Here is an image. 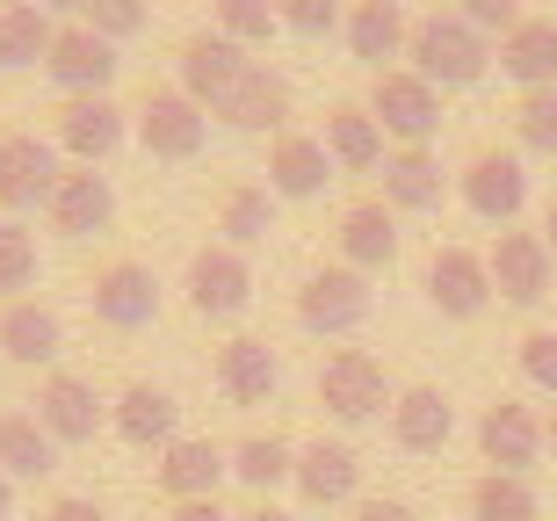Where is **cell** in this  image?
I'll use <instances>...</instances> for the list:
<instances>
[{
	"instance_id": "6da1fadb",
	"label": "cell",
	"mask_w": 557,
	"mask_h": 521,
	"mask_svg": "<svg viewBox=\"0 0 557 521\" xmlns=\"http://www.w3.org/2000/svg\"><path fill=\"white\" fill-rule=\"evenodd\" d=\"M406 59H413V73L428 87H471V80H485V65H493V37L471 29L456 8H434V15L413 22Z\"/></svg>"
},
{
	"instance_id": "7a4b0ae2",
	"label": "cell",
	"mask_w": 557,
	"mask_h": 521,
	"mask_svg": "<svg viewBox=\"0 0 557 521\" xmlns=\"http://www.w3.org/2000/svg\"><path fill=\"white\" fill-rule=\"evenodd\" d=\"M392 376H384V362L376 355H362V348H341V355H326V370H319V406H326L341 427H362V420H376V413H392Z\"/></svg>"
},
{
	"instance_id": "3957f363",
	"label": "cell",
	"mask_w": 557,
	"mask_h": 521,
	"mask_svg": "<svg viewBox=\"0 0 557 521\" xmlns=\"http://www.w3.org/2000/svg\"><path fill=\"white\" fill-rule=\"evenodd\" d=\"M370 116L398 146H428L434 131H442V87H428L413 65H384L370 87Z\"/></svg>"
},
{
	"instance_id": "277c9868",
	"label": "cell",
	"mask_w": 557,
	"mask_h": 521,
	"mask_svg": "<svg viewBox=\"0 0 557 521\" xmlns=\"http://www.w3.org/2000/svg\"><path fill=\"white\" fill-rule=\"evenodd\" d=\"M210 138V109L188 102L182 87H145L138 102V146L152 152V160H196Z\"/></svg>"
},
{
	"instance_id": "5b68a950",
	"label": "cell",
	"mask_w": 557,
	"mask_h": 521,
	"mask_svg": "<svg viewBox=\"0 0 557 521\" xmlns=\"http://www.w3.org/2000/svg\"><path fill=\"white\" fill-rule=\"evenodd\" d=\"M370 275L348 269V261H333V269L305 275V290H297V326L311 334H355L362 319H370Z\"/></svg>"
},
{
	"instance_id": "8992f818",
	"label": "cell",
	"mask_w": 557,
	"mask_h": 521,
	"mask_svg": "<svg viewBox=\"0 0 557 521\" xmlns=\"http://www.w3.org/2000/svg\"><path fill=\"white\" fill-rule=\"evenodd\" d=\"M456 196H463V210H471V218H485V225H515L521 210H529V168H521L515 152H478L471 168L456 174Z\"/></svg>"
},
{
	"instance_id": "52a82bcc",
	"label": "cell",
	"mask_w": 557,
	"mask_h": 521,
	"mask_svg": "<svg viewBox=\"0 0 557 521\" xmlns=\"http://www.w3.org/2000/svg\"><path fill=\"white\" fill-rule=\"evenodd\" d=\"M188 305H196V312L203 319H239L253 305V269H247V253L239 247H225V239H218V247H196L188 253Z\"/></svg>"
},
{
	"instance_id": "ba28073f",
	"label": "cell",
	"mask_w": 557,
	"mask_h": 521,
	"mask_svg": "<svg viewBox=\"0 0 557 521\" xmlns=\"http://www.w3.org/2000/svg\"><path fill=\"white\" fill-rule=\"evenodd\" d=\"M87 297H95V319H102L109 334H138V326L160 319V275L145 269V261H102Z\"/></svg>"
},
{
	"instance_id": "9c48e42d",
	"label": "cell",
	"mask_w": 557,
	"mask_h": 521,
	"mask_svg": "<svg viewBox=\"0 0 557 521\" xmlns=\"http://www.w3.org/2000/svg\"><path fill=\"white\" fill-rule=\"evenodd\" d=\"M59 174L65 168H59V152H51V138H37V131H0V210L8 218L51 203Z\"/></svg>"
},
{
	"instance_id": "30bf717a",
	"label": "cell",
	"mask_w": 557,
	"mask_h": 521,
	"mask_svg": "<svg viewBox=\"0 0 557 521\" xmlns=\"http://www.w3.org/2000/svg\"><path fill=\"white\" fill-rule=\"evenodd\" d=\"M37 420H44V435L59 442V449H73V442H95L102 435V420H109V398L87 384V376L73 370H51L37 384Z\"/></svg>"
},
{
	"instance_id": "8fae6325",
	"label": "cell",
	"mask_w": 557,
	"mask_h": 521,
	"mask_svg": "<svg viewBox=\"0 0 557 521\" xmlns=\"http://www.w3.org/2000/svg\"><path fill=\"white\" fill-rule=\"evenodd\" d=\"M485 269H493V297L507 305H543L557 283V253L543 247V232H499L493 253H485Z\"/></svg>"
},
{
	"instance_id": "7c38bea8",
	"label": "cell",
	"mask_w": 557,
	"mask_h": 521,
	"mask_svg": "<svg viewBox=\"0 0 557 521\" xmlns=\"http://www.w3.org/2000/svg\"><path fill=\"white\" fill-rule=\"evenodd\" d=\"M174 65H182V95L188 102H203V109H218L232 95V87L247 80V44H232V37H218V29H203V37H188L182 51H174Z\"/></svg>"
},
{
	"instance_id": "4fadbf2b",
	"label": "cell",
	"mask_w": 557,
	"mask_h": 521,
	"mask_svg": "<svg viewBox=\"0 0 557 521\" xmlns=\"http://www.w3.org/2000/svg\"><path fill=\"white\" fill-rule=\"evenodd\" d=\"M478 457L493 463V471H515V479H529L543 457V420L521 406V398H499V406H485L478 413Z\"/></svg>"
},
{
	"instance_id": "5bb4252c",
	"label": "cell",
	"mask_w": 557,
	"mask_h": 521,
	"mask_svg": "<svg viewBox=\"0 0 557 521\" xmlns=\"http://www.w3.org/2000/svg\"><path fill=\"white\" fill-rule=\"evenodd\" d=\"M116 44L95 37L87 22H65L59 37H51V59H44V73L65 87V95H109V80H116Z\"/></svg>"
},
{
	"instance_id": "9a60e30c",
	"label": "cell",
	"mask_w": 557,
	"mask_h": 521,
	"mask_svg": "<svg viewBox=\"0 0 557 521\" xmlns=\"http://www.w3.org/2000/svg\"><path fill=\"white\" fill-rule=\"evenodd\" d=\"M131 138V116L109 95H65L59 102V146L81 160V168H102L109 152Z\"/></svg>"
},
{
	"instance_id": "2e32d148",
	"label": "cell",
	"mask_w": 557,
	"mask_h": 521,
	"mask_svg": "<svg viewBox=\"0 0 557 521\" xmlns=\"http://www.w3.org/2000/svg\"><path fill=\"white\" fill-rule=\"evenodd\" d=\"M428 305L442 319H478L493 305V269H485V253L471 247H434L428 261Z\"/></svg>"
},
{
	"instance_id": "e0dca14e",
	"label": "cell",
	"mask_w": 557,
	"mask_h": 521,
	"mask_svg": "<svg viewBox=\"0 0 557 521\" xmlns=\"http://www.w3.org/2000/svg\"><path fill=\"white\" fill-rule=\"evenodd\" d=\"M0 355L22 362V370H51L65 355V319L37 297H8V312H0Z\"/></svg>"
},
{
	"instance_id": "ac0fdd59",
	"label": "cell",
	"mask_w": 557,
	"mask_h": 521,
	"mask_svg": "<svg viewBox=\"0 0 557 521\" xmlns=\"http://www.w3.org/2000/svg\"><path fill=\"white\" fill-rule=\"evenodd\" d=\"M289 485L305 493V507H348L355 485H362V457H355L348 442H305L297 449V471H289Z\"/></svg>"
},
{
	"instance_id": "d6986e66",
	"label": "cell",
	"mask_w": 557,
	"mask_h": 521,
	"mask_svg": "<svg viewBox=\"0 0 557 521\" xmlns=\"http://www.w3.org/2000/svg\"><path fill=\"white\" fill-rule=\"evenodd\" d=\"M109 427L131 449H166V442H182V406L160 384H124V392L109 398Z\"/></svg>"
},
{
	"instance_id": "ffe728a7",
	"label": "cell",
	"mask_w": 557,
	"mask_h": 521,
	"mask_svg": "<svg viewBox=\"0 0 557 521\" xmlns=\"http://www.w3.org/2000/svg\"><path fill=\"white\" fill-rule=\"evenodd\" d=\"M341 261L362 269V275L398 261V210L384 203V196H362V203L341 210Z\"/></svg>"
},
{
	"instance_id": "44dd1931",
	"label": "cell",
	"mask_w": 557,
	"mask_h": 521,
	"mask_svg": "<svg viewBox=\"0 0 557 521\" xmlns=\"http://www.w3.org/2000/svg\"><path fill=\"white\" fill-rule=\"evenodd\" d=\"M44 210H51V225H59L65 239H87V232H109L116 188H109V174H95V168H65Z\"/></svg>"
},
{
	"instance_id": "7402d4cb",
	"label": "cell",
	"mask_w": 557,
	"mask_h": 521,
	"mask_svg": "<svg viewBox=\"0 0 557 521\" xmlns=\"http://www.w3.org/2000/svg\"><path fill=\"white\" fill-rule=\"evenodd\" d=\"M232 479V449H218V442H166L160 449V485L166 500H218V485Z\"/></svg>"
},
{
	"instance_id": "603a6c76",
	"label": "cell",
	"mask_w": 557,
	"mask_h": 521,
	"mask_svg": "<svg viewBox=\"0 0 557 521\" xmlns=\"http://www.w3.org/2000/svg\"><path fill=\"white\" fill-rule=\"evenodd\" d=\"M275 384H283V362H275L269 340L232 334L225 348H218V392H225L232 406H269Z\"/></svg>"
},
{
	"instance_id": "cb8c5ba5",
	"label": "cell",
	"mask_w": 557,
	"mask_h": 521,
	"mask_svg": "<svg viewBox=\"0 0 557 521\" xmlns=\"http://www.w3.org/2000/svg\"><path fill=\"white\" fill-rule=\"evenodd\" d=\"M326 174H333L326 138H311V131H275V146H269V196L305 203V196L326 188Z\"/></svg>"
},
{
	"instance_id": "d4e9b609",
	"label": "cell",
	"mask_w": 557,
	"mask_h": 521,
	"mask_svg": "<svg viewBox=\"0 0 557 521\" xmlns=\"http://www.w3.org/2000/svg\"><path fill=\"white\" fill-rule=\"evenodd\" d=\"M449 435H456V406H449V392L413 384V392H398V398H392V442H398V449L434 457V449H449Z\"/></svg>"
},
{
	"instance_id": "484cf974",
	"label": "cell",
	"mask_w": 557,
	"mask_h": 521,
	"mask_svg": "<svg viewBox=\"0 0 557 521\" xmlns=\"http://www.w3.org/2000/svg\"><path fill=\"white\" fill-rule=\"evenodd\" d=\"M341 29H348V51L362 65H376V73H384V59H406V37H413V22H406L398 0H348Z\"/></svg>"
},
{
	"instance_id": "4316f807",
	"label": "cell",
	"mask_w": 557,
	"mask_h": 521,
	"mask_svg": "<svg viewBox=\"0 0 557 521\" xmlns=\"http://www.w3.org/2000/svg\"><path fill=\"white\" fill-rule=\"evenodd\" d=\"M499 73L529 87H557V15H521L507 37H499Z\"/></svg>"
},
{
	"instance_id": "83f0119b",
	"label": "cell",
	"mask_w": 557,
	"mask_h": 521,
	"mask_svg": "<svg viewBox=\"0 0 557 521\" xmlns=\"http://www.w3.org/2000/svg\"><path fill=\"white\" fill-rule=\"evenodd\" d=\"M326 160L341 174H376L384 168V124L370 116V102L326 109Z\"/></svg>"
},
{
	"instance_id": "f1b7e54d",
	"label": "cell",
	"mask_w": 557,
	"mask_h": 521,
	"mask_svg": "<svg viewBox=\"0 0 557 521\" xmlns=\"http://www.w3.org/2000/svg\"><path fill=\"white\" fill-rule=\"evenodd\" d=\"M210 116H225L232 131H283L289 124V80L269 73V65H247V80L232 87Z\"/></svg>"
},
{
	"instance_id": "f546056e",
	"label": "cell",
	"mask_w": 557,
	"mask_h": 521,
	"mask_svg": "<svg viewBox=\"0 0 557 521\" xmlns=\"http://www.w3.org/2000/svg\"><path fill=\"white\" fill-rule=\"evenodd\" d=\"M384 203L398 218H420V210H442V160L428 146H398L384 152Z\"/></svg>"
},
{
	"instance_id": "4dcf8cb0",
	"label": "cell",
	"mask_w": 557,
	"mask_h": 521,
	"mask_svg": "<svg viewBox=\"0 0 557 521\" xmlns=\"http://www.w3.org/2000/svg\"><path fill=\"white\" fill-rule=\"evenodd\" d=\"M0 471L8 479H51L59 471V442L44 435L37 413H0Z\"/></svg>"
},
{
	"instance_id": "1f68e13d",
	"label": "cell",
	"mask_w": 557,
	"mask_h": 521,
	"mask_svg": "<svg viewBox=\"0 0 557 521\" xmlns=\"http://www.w3.org/2000/svg\"><path fill=\"white\" fill-rule=\"evenodd\" d=\"M51 37H59V22L44 15L37 0H8V8H0V65H8V73L44 65L51 59Z\"/></svg>"
},
{
	"instance_id": "d6a6232c",
	"label": "cell",
	"mask_w": 557,
	"mask_h": 521,
	"mask_svg": "<svg viewBox=\"0 0 557 521\" xmlns=\"http://www.w3.org/2000/svg\"><path fill=\"white\" fill-rule=\"evenodd\" d=\"M218 232H225V247H261L275 232V196L261 182H232L225 196H218Z\"/></svg>"
},
{
	"instance_id": "836d02e7",
	"label": "cell",
	"mask_w": 557,
	"mask_h": 521,
	"mask_svg": "<svg viewBox=\"0 0 557 521\" xmlns=\"http://www.w3.org/2000/svg\"><path fill=\"white\" fill-rule=\"evenodd\" d=\"M289 471H297V442H283V435H247L232 449V479L247 485V493H261V500H269L275 485H289Z\"/></svg>"
},
{
	"instance_id": "e575fe53",
	"label": "cell",
	"mask_w": 557,
	"mask_h": 521,
	"mask_svg": "<svg viewBox=\"0 0 557 521\" xmlns=\"http://www.w3.org/2000/svg\"><path fill=\"white\" fill-rule=\"evenodd\" d=\"M471 521H543L536 485L515 479V471H485L471 485Z\"/></svg>"
},
{
	"instance_id": "d590c367",
	"label": "cell",
	"mask_w": 557,
	"mask_h": 521,
	"mask_svg": "<svg viewBox=\"0 0 557 521\" xmlns=\"http://www.w3.org/2000/svg\"><path fill=\"white\" fill-rule=\"evenodd\" d=\"M37 283V232L0 218V297H22Z\"/></svg>"
},
{
	"instance_id": "8d00e7d4",
	"label": "cell",
	"mask_w": 557,
	"mask_h": 521,
	"mask_svg": "<svg viewBox=\"0 0 557 521\" xmlns=\"http://www.w3.org/2000/svg\"><path fill=\"white\" fill-rule=\"evenodd\" d=\"M515 131H521V146L543 152V160H557V87H529L515 102Z\"/></svg>"
},
{
	"instance_id": "74e56055",
	"label": "cell",
	"mask_w": 557,
	"mask_h": 521,
	"mask_svg": "<svg viewBox=\"0 0 557 521\" xmlns=\"http://www.w3.org/2000/svg\"><path fill=\"white\" fill-rule=\"evenodd\" d=\"M210 8H218V37H232V44L275 37V0H210Z\"/></svg>"
},
{
	"instance_id": "f35d334b",
	"label": "cell",
	"mask_w": 557,
	"mask_h": 521,
	"mask_svg": "<svg viewBox=\"0 0 557 521\" xmlns=\"http://www.w3.org/2000/svg\"><path fill=\"white\" fill-rule=\"evenodd\" d=\"M145 0H81V22L95 29V37H109V44H124V37H138L145 29Z\"/></svg>"
},
{
	"instance_id": "ab89813d",
	"label": "cell",
	"mask_w": 557,
	"mask_h": 521,
	"mask_svg": "<svg viewBox=\"0 0 557 521\" xmlns=\"http://www.w3.org/2000/svg\"><path fill=\"white\" fill-rule=\"evenodd\" d=\"M341 0H275V22L283 29H297V37H326V29H341Z\"/></svg>"
},
{
	"instance_id": "60d3db41",
	"label": "cell",
	"mask_w": 557,
	"mask_h": 521,
	"mask_svg": "<svg viewBox=\"0 0 557 521\" xmlns=\"http://www.w3.org/2000/svg\"><path fill=\"white\" fill-rule=\"evenodd\" d=\"M521 376L536 384V392L557 398V326H536V334H521Z\"/></svg>"
},
{
	"instance_id": "b9f144b4",
	"label": "cell",
	"mask_w": 557,
	"mask_h": 521,
	"mask_svg": "<svg viewBox=\"0 0 557 521\" xmlns=\"http://www.w3.org/2000/svg\"><path fill=\"white\" fill-rule=\"evenodd\" d=\"M456 15L471 22V29H485V37H507L521 22V0H456Z\"/></svg>"
},
{
	"instance_id": "7bdbcfd3",
	"label": "cell",
	"mask_w": 557,
	"mask_h": 521,
	"mask_svg": "<svg viewBox=\"0 0 557 521\" xmlns=\"http://www.w3.org/2000/svg\"><path fill=\"white\" fill-rule=\"evenodd\" d=\"M44 521H109V514H102V500H81V493H65V500L44 507Z\"/></svg>"
},
{
	"instance_id": "ee69618b",
	"label": "cell",
	"mask_w": 557,
	"mask_h": 521,
	"mask_svg": "<svg viewBox=\"0 0 557 521\" xmlns=\"http://www.w3.org/2000/svg\"><path fill=\"white\" fill-rule=\"evenodd\" d=\"M355 521H420L406 500H355Z\"/></svg>"
},
{
	"instance_id": "f6af8a7d",
	"label": "cell",
	"mask_w": 557,
	"mask_h": 521,
	"mask_svg": "<svg viewBox=\"0 0 557 521\" xmlns=\"http://www.w3.org/2000/svg\"><path fill=\"white\" fill-rule=\"evenodd\" d=\"M166 521H239V514H225L218 500H174V514Z\"/></svg>"
},
{
	"instance_id": "bcb514c9",
	"label": "cell",
	"mask_w": 557,
	"mask_h": 521,
	"mask_svg": "<svg viewBox=\"0 0 557 521\" xmlns=\"http://www.w3.org/2000/svg\"><path fill=\"white\" fill-rule=\"evenodd\" d=\"M543 247L557 253V196H550V210H543Z\"/></svg>"
},
{
	"instance_id": "7dc6e473",
	"label": "cell",
	"mask_w": 557,
	"mask_h": 521,
	"mask_svg": "<svg viewBox=\"0 0 557 521\" xmlns=\"http://www.w3.org/2000/svg\"><path fill=\"white\" fill-rule=\"evenodd\" d=\"M15 514V479H8V471H0V521Z\"/></svg>"
},
{
	"instance_id": "c3c4849f",
	"label": "cell",
	"mask_w": 557,
	"mask_h": 521,
	"mask_svg": "<svg viewBox=\"0 0 557 521\" xmlns=\"http://www.w3.org/2000/svg\"><path fill=\"white\" fill-rule=\"evenodd\" d=\"M239 521H297V514H283V507H269V500H261L253 514H239Z\"/></svg>"
},
{
	"instance_id": "681fc988",
	"label": "cell",
	"mask_w": 557,
	"mask_h": 521,
	"mask_svg": "<svg viewBox=\"0 0 557 521\" xmlns=\"http://www.w3.org/2000/svg\"><path fill=\"white\" fill-rule=\"evenodd\" d=\"M44 15H81V0H37Z\"/></svg>"
},
{
	"instance_id": "f907efd6",
	"label": "cell",
	"mask_w": 557,
	"mask_h": 521,
	"mask_svg": "<svg viewBox=\"0 0 557 521\" xmlns=\"http://www.w3.org/2000/svg\"><path fill=\"white\" fill-rule=\"evenodd\" d=\"M543 449H557V413H550V420H543Z\"/></svg>"
}]
</instances>
